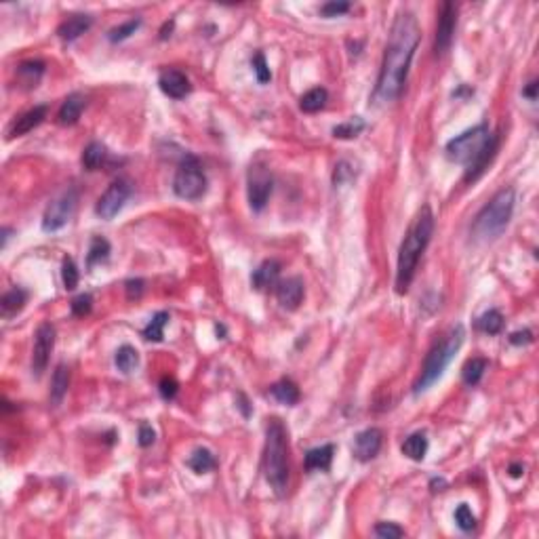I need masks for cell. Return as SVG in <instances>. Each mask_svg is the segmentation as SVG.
Returning a JSON list of instances; mask_svg holds the SVG:
<instances>
[{
    "mask_svg": "<svg viewBox=\"0 0 539 539\" xmlns=\"http://www.w3.org/2000/svg\"><path fill=\"white\" fill-rule=\"evenodd\" d=\"M377 537H382V539H396V537H403L405 535V529H400L398 524H394V522H380V524H375V531H373Z\"/></svg>",
    "mask_w": 539,
    "mask_h": 539,
    "instance_id": "39",
    "label": "cell"
},
{
    "mask_svg": "<svg viewBox=\"0 0 539 539\" xmlns=\"http://www.w3.org/2000/svg\"><path fill=\"white\" fill-rule=\"evenodd\" d=\"M350 11V3H325L320 7V15L325 17H337Z\"/></svg>",
    "mask_w": 539,
    "mask_h": 539,
    "instance_id": "42",
    "label": "cell"
},
{
    "mask_svg": "<svg viewBox=\"0 0 539 539\" xmlns=\"http://www.w3.org/2000/svg\"><path fill=\"white\" fill-rule=\"evenodd\" d=\"M267 394L272 396L276 403L287 405V407H293V405L299 403V388H297V384L291 382V380H281V382L272 384V386H270V392H267Z\"/></svg>",
    "mask_w": 539,
    "mask_h": 539,
    "instance_id": "22",
    "label": "cell"
},
{
    "mask_svg": "<svg viewBox=\"0 0 539 539\" xmlns=\"http://www.w3.org/2000/svg\"><path fill=\"white\" fill-rule=\"evenodd\" d=\"M188 468L194 470L196 474H206V472H211V470L218 468V459H215V455H213L209 449L200 447V449H196V451L188 457Z\"/></svg>",
    "mask_w": 539,
    "mask_h": 539,
    "instance_id": "26",
    "label": "cell"
},
{
    "mask_svg": "<svg viewBox=\"0 0 539 539\" xmlns=\"http://www.w3.org/2000/svg\"><path fill=\"white\" fill-rule=\"evenodd\" d=\"M158 87H160V91H163L171 99H184L192 91V85H190L188 76L184 72H179V70H173V68L160 72Z\"/></svg>",
    "mask_w": 539,
    "mask_h": 539,
    "instance_id": "14",
    "label": "cell"
},
{
    "mask_svg": "<svg viewBox=\"0 0 539 539\" xmlns=\"http://www.w3.org/2000/svg\"><path fill=\"white\" fill-rule=\"evenodd\" d=\"M154 441H156L154 427H152L150 423H141V425H139V436H137V443H139L141 447H152Z\"/></svg>",
    "mask_w": 539,
    "mask_h": 539,
    "instance_id": "44",
    "label": "cell"
},
{
    "mask_svg": "<svg viewBox=\"0 0 539 539\" xmlns=\"http://www.w3.org/2000/svg\"><path fill=\"white\" fill-rule=\"evenodd\" d=\"M42 74H44V64L38 62V60H30V62L19 64V68H17V82L24 89H34V87H38Z\"/></svg>",
    "mask_w": 539,
    "mask_h": 539,
    "instance_id": "24",
    "label": "cell"
},
{
    "mask_svg": "<svg viewBox=\"0 0 539 539\" xmlns=\"http://www.w3.org/2000/svg\"><path fill=\"white\" fill-rule=\"evenodd\" d=\"M531 342H533V333H531L529 329L516 331V333L510 335V344H512V346H527V344H531Z\"/></svg>",
    "mask_w": 539,
    "mask_h": 539,
    "instance_id": "46",
    "label": "cell"
},
{
    "mask_svg": "<svg viewBox=\"0 0 539 539\" xmlns=\"http://www.w3.org/2000/svg\"><path fill=\"white\" fill-rule=\"evenodd\" d=\"M78 279H80V274H78V267H76L74 259L66 257L64 265H62V281H64L66 291H74L78 287Z\"/></svg>",
    "mask_w": 539,
    "mask_h": 539,
    "instance_id": "35",
    "label": "cell"
},
{
    "mask_svg": "<svg viewBox=\"0 0 539 539\" xmlns=\"http://www.w3.org/2000/svg\"><path fill=\"white\" fill-rule=\"evenodd\" d=\"M455 522H457V527H459L463 533L474 531L476 518H474V514H472V510H470L468 504H459V506H457V510H455Z\"/></svg>",
    "mask_w": 539,
    "mask_h": 539,
    "instance_id": "36",
    "label": "cell"
},
{
    "mask_svg": "<svg viewBox=\"0 0 539 539\" xmlns=\"http://www.w3.org/2000/svg\"><path fill=\"white\" fill-rule=\"evenodd\" d=\"M514 202H516L514 188H502L500 192H495L493 198L484 204L474 218V224L470 230L472 238L478 242H491V240L500 238L512 220Z\"/></svg>",
    "mask_w": 539,
    "mask_h": 539,
    "instance_id": "5",
    "label": "cell"
},
{
    "mask_svg": "<svg viewBox=\"0 0 539 539\" xmlns=\"http://www.w3.org/2000/svg\"><path fill=\"white\" fill-rule=\"evenodd\" d=\"M93 26V17L91 15H72L66 21L60 24L58 28V36L66 42H72L76 38H80L89 28Z\"/></svg>",
    "mask_w": 539,
    "mask_h": 539,
    "instance_id": "19",
    "label": "cell"
},
{
    "mask_svg": "<svg viewBox=\"0 0 539 539\" xmlns=\"http://www.w3.org/2000/svg\"><path fill=\"white\" fill-rule=\"evenodd\" d=\"M327 101H329V91L325 87H316V89H310L308 93L301 95L299 110L306 112V114H316L327 105Z\"/></svg>",
    "mask_w": 539,
    "mask_h": 539,
    "instance_id": "23",
    "label": "cell"
},
{
    "mask_svg": "<svg viewBox=\"0 0 539 539\" xmlns=\"http://www.w3.org/2000/svg\"><path fill=\"white\" fill-rule=\"evenodd\" d=\"M419 38H421V32H419V24H417L415 15L409 11L398 13L392 24L390 36H388L380 76H377L375 101L390 103L400 97L407 76H409L413 55L419 44Z\"/></svg>",
    "mask_w": 539,
    "mask_h": 539,
    "instance_id": "1",
    "label": "cell"
},
{
    "mask_svg": "<svg viewBox=\"0 0 539 539\" xmlns=\"http://www.w3.org/2000/svg\"><path fill=\"white\" fill-rule=\"evenodd\" d=\"M78 204V192L74 188H68L62 192L55 200H51L42 215V230L44 232H58L62 230L76 211Z\"/></svg>",
    "mask_w": 539,
    "mask_h": 539,
    "instance_id": "8",
    "label": "cell"
},
{
    "mask_svg": "<svg viewBox=\"0 0 539 539\" xmlns=\"http://www.w3.org/2000/svg\"><path fill=\"white\" fill-rule=\"evenodd\" d=\"M26 301H28V293L19 287H13L0 297V314H3V318H11L24 310Z\"/></svg>",
    "mask_w": 539,
    "mask_h": 539,
    "instance_id": "21",
    "label": "cell"
},
{
    "mask_svg": "<svg viewBox=\"0 0 539 539\" xmlns=\"http://www.w3.org/2000/svg\"><path fill=\"white\" fill-rule=\"evenodd\" d=\"M476 329L487 333V335H497L504 329V314L500 310H489L484 312L478 320H476Z\"/></svg>",
    "mask_w": 539,
    "mask_h": 539,
    "instance_id": "28",
    "label": "cell"
},
{
    "mask_svg": "<svg viewBox=\"0 0 539 539\" xmlns=\"http://www.w3.org/2000/svg\"><path fill=\"white\" fill-rule=\"evenodd\" d=\"M46 118V105H36L32 110H28L26 114H21L19 118H15L7 131V139H15L21 137L30 131H34L42 121Z\"/></svg>",
    "mask_w": 539,
    "mask_h": 539,
    "instance_id": "15",
    "label": "cell"
},
{
    "mask_svg": "<svg viewBox=\"0 0 539 539\" xmlns=\"http://www.w3.org/2000/svg\"><path fill=\"white\" fill-rule=\"evenodd\" d=\"M272 190H274L272 173H270L267 167H263V165H253L247 175V198H249L251 209L263 211L270 196H272Z\"/></svg>",
    "mask_w": 539,
    "mask_h": 539,
    "instance_id": "9",
    "label": "cell"
},
{
    "mask_svg": "<svg viewBox=\"0 0 539 539\" xmlns=\"http://www.w3.org/2000/svg\"><path fill=\"white\" fill-rule=\"evenodd\" d=\"M85 105H87V99H85L82 93H72V95H68V97L64 99L62 107H60V112H58L60 125H64V127L76 125L78 118H80V114H82V110H85Z\"/></svg>",
    "mask_w": 539,
    "mask_h": 539,
    "instance_id": "18",
    "label": "cell"
},
{
    "mask_svg": "<svg viewBox=\"0 0 539 539\" xmlns=\"http://www.w3.org/2000/svg\"><path fill=\"white\" fill-rule=\"evenodd\" d=\"M279 276H281V263L276 259H265L263 263L257 265V270H253L251 285L257 291H265L270 287L279 285Z\"/></svg>",
    "mask_w": 539,
    "mask_h": 539,
    "instance_id": "17",
    "label": "cell"
},
{
    "mask_svg": "<svg viewBox=\"0 0 539 539\" xmlns=\"http://www.w3.org/2000/svg\"><path fill=\"white\" fill-rule=\"evenodd\" d=\"M158 390H160V396H163L165 400H173L175 396H177V392H179V384L173 380V377H163L160 380V384H158Z\"/></svg>",
    "mask_w": 539,
    "mask_h": 539,
    "instance_id": "41",
    "label": "cell"
},
{
    "mask_svg": "<svg viewBox=\"0 0 539 539\" xmlns=\"http://www.w3.org/2000/svg\"><path fill=\"white\" fill-rule=\"evenodd\" d=\"M508 472H510L512 478H520V476L524 474V466H522V463H512V466L508 468Z\"/></svg>",
    "mask_w": 539,
    "mask_h": 539,
    "instance_id": "48",
    "label": "cell"
},
{
    "mask_svg": "<svg viewBox=\"0 0 539 539\" xmlns=\"http://www.w3.org/2000/svg\"><path fill=\"white\" fill-rule=\"evenodd\" d=\"M457 26V5L455 3H443L441 15H439V26H436V38H434V51L439 55H443L445 51H449L453 42Z\"/></svg>",
    "mask_w": 539,
    "mask_h": 539,
    "instance_id": "12",
    "label": "cell"
},
{
    "mask_svg": "<svg viewBox=\"0 0 539 539\" xmlns=\"http://www.w3.org/2000/svg\"><path fill=\"white\" fill-rule=\"evenodd\" d=\"M68 386H70V369L66 364H58L51 380V405L55 407L62 405L64 396L68 394Z\"/></svg>",
    "mask_w": 539,
    "mask_h": 539,
    "instance_id": "25",
    "label": "cell"
},
{
    "mask_svg": "<svg viewBox=\"0 0 539 539\" xmlns=\"http://www.w3.org/2000/svg\"><path fill=\"white\" fill-rule=\"evenodd\" d=\"M251 64H253V72H255V76H257V80H259L261 85H265V82L272 80V72H270V68H267V62H265V58H263V53H255Z\"/></svg>",
    "mask_w": 539,
    "mask_h": 539,
    "instance_id": "38",
    "label": "cell"
},
{
    "mask_svg": "<svg viewBox=\"0 0 539 539\" xmlns=\"http://www.w3.org/2000/svg\"><path fill=\"white\" fill-rule=\"evenodd\" d=\"M364 127H366L364 121L360 116H354V118L333 127V137H337V139H354V137H358L364 131Z\"/></svg>",
    "mask_w": 539,
    "mask_h": 539,
    "instance_id": "34",
    "label": "cell"
},
{
    "mask_svg": "<svg viewBox=\"0 0 539 539\" xmlns=\"http://www.w3.org/2000/svg\"><path fill=\"white\" fill-rule=\"evenodd\" d=\"M537 89H539L537 80H531V82H529V87H524V89H522V95H524L527 99L535 101V99H537Z\"/></svg>",
    "mask_w": 539,
    "mask_h": 539,
    "instance_id": "47",
    "label": "cell"
},
{
    "mask_svg": "<svg viewBox=\"0 0 539 539\" xmlns=\"http://www.w3.org/2000/svg\"><path fill=\"white\" fill-rule=\"evenodd\" d=\"M434 234V213L427 204L421 206V211L417 213L415 222L411 224V228L405 234V240L400 245L398 251V263H396V293L405 295L413 283L417 263L423 255V251L427 249L430 240H432Z\"/></svg>",
    "mask_w": 539,
    "mask_h": 539,
    "instance_id": "3",
    "label": "cell"
},
{
    "mask_svg": "<svg viewBox=\"0 0 539 539\" xmlns=\"http://www.w3.org/2000/svg\"><path fill=\"white\" fill-rule=\"evenodd\" d=\"M114 364L121 373L129 375L139 366V352L133 346H121L114 354Z\"/></svg>",
    "mask_w": 539,
    "mask_h": 539,
    "instance_id": "27",
    "label": "cell"
},
{
    "mask_svg": "<svg viewBox=\"0 0 539 539\" xmlns=\"http://www.w3.org/2000/svg\"><path fill=\"white\" fill-rule=\"evenodd\" d=\"M403 453L409 459H413V461H421L425 457V453H427V439H425V434H421V432L411 434L403 443Z\"/></svg>",
    "mask_w": 539,
    "mask_h": 539,
    "instance_id": "30",
    "label": "cell"
},
{
    "mask_svg": "<svg viewBox=\"0 0 539 539\" xmlns=\"http://www.w3.org/2000/svg\"><path fill=\"white\" fill-rule=\"evenodd\" d=\"M93 310V297L89 293H82L78 297H74L72 301V314L78 316V318H85L87 314H91Z\"/></svg>",
    "mask_w": 539,
    "mask_h": 539,
    "instance_id": "40",
    "label": "cell"
},
{
    "mask_svg": "<svg viewBox=\"0 0 539 539\" xmlns=\"http://www.w3.org/2000/svg\"><path fill=\"white\" fill-rule=\"evenodd\" d=\"M263 476L279 497L287 495L289 489V443L287 427L281 419L272 417L265 427V447H263Z\"/></svg>",
    "mask_w": 539,
    "mask_h": 539,
    "instance_id": "4",
    "label": "cell"
},
{
    "mask_svg": "<svg viewBox=\"0 0 539 539\" xmlns=\"http://www.w3.org/2000/svg\"><path fill=\"white\" fill-rule=\"evenodd\" d=\"M167 322H169V312H156L152 316V320L148 322V327L143 329V339H148V342H163Z\"/></svg>",
    "mask_w": 539,
    "mask_h": 539,
    "instance_id": "31",
    "label": "cell"
},
{
    "mask_svg": "<svg viewBox=\"0 0 539 539\" xmlns=\"http://www.w3.org/2000/svg\"><path fill=\"white\" fill-rule=\"evenodd\" d=\"M463 339H466V331H463L461 325H457L432 350L427 352V356L423 360V366H421V373H419V377L413 384V392L415 394L425 392L434 382L441 380V375L445 373L449 362L455 358L459 348L463 346Z\"/></svg>",
    "mask_w": 539,
    "mask_h": 539,
    "instance_id": "6",
    "label": "cell"
},
{
    "mask_svg": "<svg viewBox=\"0 0 539 539\" xmlns=\"http://www.w3.org/2000/svg\"><path fill=\"white\" fill-rule=\"evenodd\" d=\"M238 398H240V405H238V407H240V409H242V413H245V415H247V417H249V415H251V411H249V409H247V400H245V396H242V394H240V396H238Z\"/></svg>",
    "mask_w": 539,
    "mask_h": 539,
    "instance_id": "49",
    "label": "cell"
},
{
    "mask_svg": "<svg viewBox=\"0 0 539 539\" xmlns=\"http://www.w3.org/2000/svg\"><path fill=\"white\" fill-rule=\"evenodd\" d=\"M352 177H354V171L348 167V163L344 160V163H339V165L335 167V173H333V184H335V186H342V184L350 182Z\"/></svg>",
    "mask_w": 539,
    "mask_h": 539,
    "instance_id": "45",
    "label": "cell"
},
{
    "mask_svg": "<svg viewBox=\"0 0 539 539\" xmlns=\"http://www.w3.org/2000/svg\"><path fill=\"white\" fill-rule=\"evenodd\" d=\"M55 348V327L51 322H42L36 329V339H34V352H32V373L42 375V371L48 364L51 352Z\"/></svg>",
    "mask_w": 539,
    "mask_h": 539,
    "instance_id": "11",
    "label": "cell"
},
{
    "mask_svg": "<svg viewBox=\"0 0 539 539\" xmlns=\"http://www.w3.org/2000/svg\"><path fill=\"white\" fill-rule=\"evenodd\" d=\"M107 257H110V242H107L105 238H101V236H95V238L91 240V247H89L87 265L93 267V265H97V263L107 261Z\"/></svg>",
    "mask_w": 539,
    "mask_h": 539,
    "instance_id": "33",
    "label": "cell"
},
{
    "mask_svg": "<svg viewBox=\"0 0 539 539\" xmlns=\"http://www.w3.org/2000/svg\"><path fill=\"white\" fill-rule=\"evenodd\" d=\"M145 283L141 281V279H131V281H127L125 283V291H127V299H139L141 295H143V287Z\"/></svg>",
    "mask_w": 539,
    "mask_h": 539,
    "instance_id": "43",
    "label": "cell"
},
{
    "mask_svg": "<svg viewBox=\"0 0 539 539\" xmlns=\"http://www.w3.org/2000/svg\"><path fill=\"white\" fill-rule=\"evenodd\" d=\"M103 158H105V148L99 141H91L80 156V163L87 171H97L103 163Z\"/></svg>",
    "mask_w": 539,
    "mask_h": 539,
    "instance_id": "32",
    "label": "cell"
},
{
    "mask_svg": "<svg viewBox=\"0 0 539 539\" xmlns=\"http://www.w3.org/2000/svg\"><path fill=\"white\" fill-rule=\"evenodd\" d=\"M173 192L184 200H198L206 192V175L194 156L186 158L177 169L173 179Z\"/></svg>",
    "mask_w": 539,
    "mask_h": 539,
    "instance_id": "7",
    "label": "cell"
},
{
    "mask_svg": "<svg viewBox=\"0 0 539 539\" xmlns=\"http://www.w3.org/2000/svg\"><path fill=\"white\" fill-rule=\"evenodd\" d=\"M497 145H500L497 135H493L489 127L482 123L453 137L445 150L453 163L466 167L463 182H476L493 160Z\"/></svg>",
    "mask_w": 539,
    "mask_h": 539,
    "instance_id": "2",
    "label": "cell"
},
{
    "mask_svg": "<svg viewBox=\"0 0 539 539\" xmlns=\"http://www.w3.org/2000/svg\"><path fill=\"white\" fill-rule=\"evenodd\" d=\"M276 299L285 310H297L303 299V281L299 276L281 281L276 285Z\"/></svg>",
    "mask_w": 539,
    "mask_h": 539,
    "instance_id": "16",
    "label": "cell"
},
{
    "mask_svg": "<svg viewBox=\"0 0 539 539\" xmlns=\"http://www.w3.org/2000/svg\"><path fill=\"white\" fill-rule=\"evenodd\" d=\"M382 451V430L366 427L354 436L352 453L358 461H371Z\"/></svg>",
    "mask_w": 539,
    "mask_h": 539,
    "instance_id": "13",
    "label": "cell"
},
{
    "mask_svg": "<svg viewBox=\"0 0 539 539\" xmlns=\"http://www.w3.org/2000/svg\"><path fill=\"white\" fill-rule=\"evenodd\" d=\"M139 26H141V19H129V21H125L123 26H118V28L110 30V34H107V38H110L112 42L127 40L131 34H135V30H137Z\"/></svg>",
    "mask_w": 539,
    "mask_h": 539,
    "instance_id": "37",
    "label": "cell"
},
{
    "mask_svg": "<svg viewBox=\"0 0 539 539\" xmlns=\"http://www.w3.org/2000/svg\"><path fill=\"white\" fill-rule=\"evenodd\" d=\"M129 196H131V184L127 179H116L99 196V200L95 204V213L101 220H112L114 215L121 213V209L125 206Z\"/></svg>",
    "mask_w": 539,
    "mask_h": 539,
    "instance_id": "10",
    "label": "cell"
},
{
    "mask_svg": "<svg viewBox=\"0 0 539 539\" xmlns=\"http://www.w3.org/2000/svg\"><path fill=\"white\" fill-rule=\"evenodd\" d=\"M333 455H335V447L333 445H322V447L310 449L306 453V470L308 472H316V470L327 472L331 468Z\"/></svg>",
    "mask_w": 539,
    "mask_h": 539,
    "instance_id": "20",
    "label": "cell"
},
{
    "mask_svg": "<svg viewBox=\"0 0 539 539\" xmlns=\"http://www.w3.org/2000/svg\"><path fill=\"white\" fill-rule=\"evenodd\" d=\"M487 366H489L487 358H470L463 364V371H461L463 384L466 386H476L482 380V375H484V371H487Z\"/></svg>",
    "mask_w": 539,
    "mask_h": 539,
    "instance_id": "29",
    "label": "cell"
}]
</instances>
